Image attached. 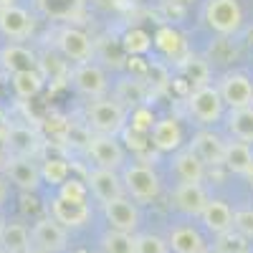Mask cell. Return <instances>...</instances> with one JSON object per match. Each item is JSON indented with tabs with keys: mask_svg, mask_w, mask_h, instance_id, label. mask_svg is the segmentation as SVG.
Returning a JSON list of instances; mask_svg holds the SVG:
<instances>
[{
	"mask_svg": "<svg viewBox=\"0 0 253 253\" xmlns=\"http://www.w3.org/2000/svg\"><path fill=\"white\" fill-rule=\"evenodd\" d=\"M8 195H10V180L0 172V205L8 200Z\"/></svg>",
	"mask_w": 253,
	"mask_h": 253,
	"instance_id": "74e56055",
	"label": "cell"
},
{
	"mask_svg": "<svg viewBox=\"0 0 253 253\" xmlns=\"http://www.w3.org/2000/svg\"><path fill=\"white\" fill-rule=\"evenodd\" d=\"M228 132L233 134L238 142H248L253 144V107H243V109H230L225 117Z\"/></svg>",
	"mask_w": 253,
	"mask_h": 253,
	"instance_id": "484cf974",
	"label": "cell"
},
{
	"mask_svg": "<svg viewBox=\"0 0 253 253\" xmlns=\"http://www.w3.org/2000/svg\"><path fill=\"white\" fill-rule=\"evenodd\" d=\"M61 198H69V200H79V203H86L89 195V185L81 182V180H66L61 185Z\"/></svg>",
	"mask_w": 253,
	"mask_h": 253,
	"instance_id": "d6a6232c",
	"label": "cell"
},
{
	"mask_svg": "<svg viewBox=\"0 0 253 253\" xmlns=\"http://www.w3.org/2000/svg\"><path fill=\"white\" fill-rule=\"evenodd\" d=\"M134 248H137V253H170L167 241L155 236V233H139V236H134Z\"/></svg>",
	"mask_w": 253,
	"mask_h": 253,
	"instance_id": "4dcf8cb0",
	"label": "cell"
},
{
	"mask_svg": "<svg viewBox=\"0 0 253 253\" xmlns=\"http://www.w3.org/2000/svg\"><path fill=\"white\" fill-rule=\"evenodd\" d=\"M31 230L23 223H5L3 233H0V251L8 253H26L31 248Z\"/></svg>",
	"mask_w": 253,
	"mask_h": 253,
	"instance_id": "d4e9b609",
	"label": "cell"
},
{
	"mask_svg": "<svg viewBox=\"0 0 253 253\" xmlns=\"http://www.w3.org/2000/svg\"><path fill=\"white\" fill-rule=\"evenodd\" d=\"M246 177H248V182H251V187H253V170H251V172H248Z\"/></svg>",
	"mask_w": 253,
	"mask_h": 253,
	"instance_id": "60d3db41",
	"label": "cell"
},
{
	"mask_svg": "<svg viewBox=\"0 0 253 253\" xmlns=\"http://www.w3.org/2000/svg\"><path fill=\"white\" fill-rule=\"evenodd\" d=\"M203 253H218V251H208V248H205V251H203Z\"/></svg>",
	"mask_w": 253,
	"mask_h": 253,
	"instance_id": "ee69618b",
	"label": "cell"
},
{
	"mask_svg": "<svg viewBox=\"0 0 253 253\" xmlns=\"http://www.w3.org/2000/svg\"><path fill=\"white\" fill-rule=\"evenodd\" d=\"M0 66H3L8 74H18V71H33V69H41V61L38 56L20 46V43H10L0 51Z\"/></svg>",
	"mask_w": 253,
	"mask_h": 253,
	"instance_id": "ffe728a7",
	"label": "cell"
},
{
	"mask_svg": "<svg viewBox=\"0 0 253 253\" xmlns=\"http://www.w3.org/2000/svg\"><path fill=\"white\" fill-rule=\"evenodd\" d=\"M41 147L38 134L26 124H10L5 129V150L10 157H33Z\"/></svg>",
	"mask_w": 253,
	"mask_h": 253,
	"instance_id": "2e32d148",
	"label": "cell"
},
{
	"mask_svg": "<svg viewBox=\"0 0 253 253\" xmlns=\"http://www.w3.org/2000/svg\"><path fill=\"white\" fill-rule=\"evenodd\" d=\"M91 208L89 203H79V200H69V198H53L51 200V218H56L63 228H81L89 220Z\"/></svg>",
	"mask_w": 253,
	"mask_h": 253,
	"instance_id": "9a60e30c",
	"label": "cell"
},
{
	"mask_svg": "<svg viewBox=\"0 0 253 253\" xmlns=\"http://www.w3.org/2000/svg\"><path fill=\"white\" fill-rule=\"evenodd\" d=\"M36 8L48 20H79L86 10V0H36Z\"/></svg>",
	"mask_w": 253,
	"mask_h": 253,
	"instance_id": "d6986e66",
	"label": "cell"
},
{
	"mask_svg": "<svg viewBox=\"0 0 253 253\" xmlns=\"http://www.w3.org/2000/svg\"><path fill=\"white\" fill-rule=\"evenodd\" d=\"M86 185L94 193V198L104 205L109 200H117L124 195V182L117 175V170H107V167H94L86 175Z\"/></svg>",
	"mask_w": 253,
	"mask_h": 253,
	"instance_id": "8fae6325",
	"label": "cell"
},
{
	"mask_svg": "<svg viewBox=\"0 0 253 253\" xmlns=\"http://www.w3.org/2000/svg\"><path fill=\"white\" fill-rule=\"evenodd\" d=\"M155 46L165 53V56H172V58H180L185 53V41L177 31L172 28H160L157 36H155Z\"/></svg>",
	"mask_w": 253,
	"mask_h": 253,
	"instance_id": "83f0119b",
	"label": "cell"
},
{
	"mask_svg": "<svg viewBox=\"0 0 253 253\" xmlns=\"http://www.w3.org/2000/svg\"><path fill=\"white\" fill-rule=\"evenodd\" d=\"M91 5H96L101 10H122L126 5V0H91Z\"/></svg>",
	"mask_w": 253,
	"mask_h": 253,
	"instance_id": "8d00e7d4",
	"label": "cell"
},
{
	"mask_svg": "<svg viewBox=\"0 0 253 253\" xmlns=\"http://www.w3.org/2000/svg\"><path fill=\"white\" fill-rule=\"evenodd\" d=\"M172 200H175V208L185 215H200L205 203L210 200L205 187L200 182H180L172 193Z\"/></svg>",
	"mask_w": 253,
	"mask_h": 253,
	"instance_id": "ac0fdd59",
	"label": "cell"
},
{
	"mask_svg": "<svg viewBox=\"0 0 253 253\" xmlns=\"http://www.w3.org/2000/svg\"><path fill=\"white\" fill-rule=\"evenodd\" d=\"M167 246L175 253H203L208 246H205V238L200 236V230L193 228V225H177L170 230V238H167Z\"/></svg>",
	"mask_w": 253,
	"mask_h": 253,
	"instance_id": "7402d4cb",
	"label": "cell"
},
{
	"mask_svg": "<svg viewBox=\"0 0 253 253\" xmlns=\"http://www.w3.org/2000/svg\"><path fill=\"white\" fill-rule=\"evenodd\" d=\"M190 150L200 157L205 167H220L225 157V142L213 129H200L190 142Z\"/></svg>",
	"mask_w": 253,
	"mask_h": 253,
	"instance_id": "5bb4252c",
	"label": "cell"
},
{
	"mask_svg": "<svg viewBox=\"0 0 253 253\" xmlns=\"http://www.w3.org/2000/svg\"><path fill=\"white\" fill-rule=\"evenodd\" d=\"M0 253H8V251H0Z\"/></svg>",
	"mask_w": 253,
	"mask_h": 253,
	"instance_id": "f6af8a7d",
	"label": "cell"
},
{
	"mask_svg": "<svg viewBox=\"0 0 253 253\" xmlns=\"http://www.w3.org/2000/svg\"><path fill=\"white\" fill-rule=\"evenodd\" d=\"M15 0H0V8H5V5H13Z\"/></svg>",
	"mask_w": 253,
	"mask_h": 253,
	"instance_id": "ab89813d",
	"label": "cell"
},
{
	"mask_svg": "<svg viewBox=\"0 0 253 253\" xmlns=\"http://www.w3.org/2000/svg\"><path fill=\"white\" fill-rule=\"evenodd\" d=\"M86 152L94 160L96 167H107V170H119L124 165V150L112 134H94L86 139Z\"/></svg>",
	"mask_w": 253,
	"mask_h": 253,
	"instance_id": "ba28073f",
	"label": "cell"
},
{
	"mask_svg": "<svg viewBox=\"0 0 253 253\" xmlns=\"http://www.w3.org/2000/svg\"><path fill=\"white\" fill-rule=\"evenodd\" d=\"M223 167H228L236 175H248L253 170V150L248 142H225V157Z\"/></svg>",
	"mask_w": 253,
	"mask_h": 253,
	"instance_id": "603a6c76",
	"label": "cell"
},
{
	"mask_svg": "<svg viewBox=\"0 0 253 253\" xmlns=\"http://www.w3.org/2000/svg\"><path fill=\"white\" fill-rule=\"evenodd\" d=\"M5 177L15 187L26 190V193H33L43 182V172L33 162V157H8L5 160Z\"/></svg>",
	"mask_w": 253,
	"mask_h": 253,
	"instance_id": "30bf717a",
	"label": "cell"
},
{
	"mask_svg": "<svg viewBox=\"0 0 253 253\" xmlns=\"http://www.w3.org/2000/svg\"><path fill=\"white\" fill-rule=\"evenodd\" d=\"M233 230H238L246 238H253V208L236 210L233 213Z\"/></svg>",
	"mask_w": 253,
	"mask_h": 253,
	"instance_id": "836d02e7",
	"label": "cell"
},
{
	"mask_svg": "<svg viewBox=\"0 0 253 253\" xmlns=\"http://www.w3.org/2000/svg\"><path fill=\"white\" fill-rule=\"evenodd\" d=\"M205 23L218 36H233L243 26V8L238 0H208Z\"/></svg>",
	"mask_w": 253,
	"mask_h": 253,
	"instance_id": "3957f363",
	"label": "cell"
},
{
	"mask_svg": "<svg viewBox=\"0 0 253 253\" xmlns=\"http://www.w3.org/2000/svg\"><path fill=\"white\" fill-rule=\"evenodd\" d=\"M33 15L20 8V5H5L0 8V33H3L8 41H23L33 33Z\"/></svg>",
	"mask_w": 253,
	"mask_h": 253,
	"instance_id": "7c38bea8",
	"label": "cell"
},
{
	"mask_svg": "<svg viewBox=\"0 0 253 253\" xmlns=\"http://www.w3.org/2000/svg\"><path fill=\"white\" fill-rule=\"evenodd\" d=\"M26 253H48V251H41V248H36V246H31Z\"/></svg>",
	"mask_w": 253,
	"mask_h": 253,
	"instance_id": "f35d334b",
	"label": "cell"
},
{
	"mask_svg": "<svg viewBox=\"0 0 253 253\" xmlns=\"http://www.w3.org/2000/svg\"><path fill=\"white\" fill-rule=\"evenodd\" d=\"M71 79H74L76 91L84 94L86 99H101L109 89V79L94 58L84 61V63H76L74 71H71Z\"/></svg>",
	"mask_w": 253,
	"mask_h": 253,
	"instance_id": "8992f818",
	"label": "cell"
},
{
	"mask_svg": "<svg viewBox=\"0 0 253 253\" xmlns=\"http://www.w3.org/2000/svg\"><path fill=\"white\" fill-rule=\"evenodd\" d=\"M218 91L228 109H243L253 107V81L243 71H230L220 79Z\"/></svg>",
	"mask_w": 253,
	"mask_h": 253,
	"instance_id": "52a82bcc",
	"label": "cell"
},
{
	"mask_svg": "<svg viewBox=\"0 0 253 253\" xmlns=\"http://www.w3.org/2000/svg\"><path fill=\"white\" fill-rule=\"evenodd\" d=\"M172 3H190V0H172Z\"/></svg>",
	"mask_w": 253,
	"mask_h": 253,
	"instance_id": "7bdbcfd3",
	"label": "cell"
},
{
	"mask_svg": "<svg viewBox=\"0 0 253 253\" xmlns=\"http://www.w3.org/2000/svg\"><path fill=\"white\" fill-rule=\"evenodd\" d=\"M3 228H5V220H3V215H0V233H3Z\"/></svg>",
	"mask_w": 253,
	"mask_h": 253,
	"instance_id": "b9f144b4",
	"label": "cell"
},
{
	"mask_svg": "<svg viewBox=\"0 0 253 253\" xmlns=\"http://www.w3.org/2000/svg\"><path fill=\"white\" fill-rule=\"evenodd\" d=\"M43 172V180L51 182V185H63L69 180V165L63 160H46V165L41 167Z\"/></svg>",
	"mask_w": 253,
	"mask_h": 253,
	"instance_id": "1f68e13d",
	"label": "cell"
},
{
	"mask_svg": "<svg viewBox=\"0 0 253 253\" xmlns=\"http://www.w3.org/2000/svg\"><path fill=\"white\" fill-rule=\"evenodd\" d=\"M124 41H126V48H129L132 53H144L147 48H150V36H147L144 31H129L124 36Z\"/></svg>",
	"mask_w": 253,
	"mask_h": 253,
	"instance_id": "d590c367",
	"label": "cell"
},
{
	"mask_svg": "<svg viewBox=\"0 0 253 253\" xmlns=\"http://www.w3.org/2000/svg\"><path fill=\"white\" fill-rule=\"evenodd\" d=\"M172 165H175V175L180 177V182H203L205 177V165L190 147L187 150H177Z\"/></svg>",
	"mask_w": 253,
	"mask_h": 253,
	"instance_id": "cb8c5ba5",
	"label": "cell"
},
{
	"mask_svg": "<svg viewBox=\"0 0 253 253\" xmlns=\"http://www.w3.org/2000/svg\"><path fill=\"white\" fill-rule=\"evenodd\" d=\"M86 124L89 129H94L96 134H112L117 137L124 124H126V109L124 104H119L117 99H91L86 107Z\"/></svg>",
	"mask_w": 253,
	"mask_h": 253,
	"instance_id": "6da1fadb",
	"label": "cell"
},
{
	"mask_svg": "<svg viewBox=\"0 0 253 253\" xmlns=\"http://www.w3.org/2000/svg\"><path fill=\"white\" fill-rule=\"evenodd\" d=\"M56 48L58 53L74 61V63H84V61H91L94 58V41L86 31H81L76 26H63L56 33Z\"/></svg>",
	"mask_w": 253,
	"mask_h": 253,
	"instance_id": "5b68a950",
	"label": "cell"
},
{
	"mask_svg": "<svg viewBox=\"0 0 253 253\" xmlns=\"http://www.w3.org/2000/svg\"><path fill=\"white\" fill-rule=\"evenodd\" d=\"M150 144L160 152H177L182 147V126L175 117L157 119L152 132H150Z\"/></svg>",
	"mask_w": 253,
	"mask_h": 253,
	"instance_id": "e0dca14e",
	"label": "cell"
},
{
	"mask_svg": "<svg viewBox=\"0 0 253 253\" xmlns=\"http://www.w3.org/2000/svg\"><path fill=\"white\" fill-rule=\"evenodd\" d=\"M152 126H155L152 112L147 107H134V112H132V129L139 132V134H147V132H152Z\"/></svg>",
	"mask_w": 253,
	"mask_h": 253,
	"instance_id": "e575fe53",
	"label": "cell"
},
{
	"mask_svg": "<svg viewBox=\"0 0 253 253\" xmlns=\"http://www.w3.org/2000/svg\"><path fill=\"white\" fill-rule=\"evenodd\" d=\"M215 251L218 253H248V238L230 228V230H225V233H218Z\"/></svg>",
	"mask_w": 253,
	"mask_h": 253,
	"instance_id": "f546056e",
	"label": "cell"
},
{
	"mask_svg": "<svg viewBox=\"0 0 253 253\" xmlns=\"http://www.w3.org/2000/svg\"><path fill=\"white\" fill-rule=\"evenodd\" d=\"M200 218H203V225L215 236L233 228V210H230V205L223 203V200H208Z\"/></svg>",
	"mask_w": 253,
	"mask_h": 253,
	"instance_id": "44dd1931",
	"label": "cell"
},
{
	"mask_svg": "<svg viewBox=\"0 0 253 253\" xmlns=\"http://www.w3.org/2000/svg\"><path fill=\"white\" fill-rule=\"evenodd\" d=\"M31 243L41 251L61 253L69 246V236H66V228L56 218H41V220H36V225L31 230Z\"/></svg>",
	"mask_w": 253,
	"mask_h": 253,
	"instance_id": "9c48e42d",
	"label": "cell"
},
{
	"mask_svg": "<svg viewBox=\"0 0 253 253\" xmlns=\"http://www.w3.org/2000/svg\"><path fill=\"white\" fill-rule=\"evenodd\" d=\"M223 109H225L223 96H220L218 86H210V84L193 89L187 96V112L198 124H205V126L215 124L223 117Z\"/></svg>",
	"mask_w": 253,
	"mask_h": 253,
	"instance_id": "277c9868",
	"label": "cell"
},
{
	"mask_svg": "<svg viewBox=\"0 0 253 253\" xmlns=\"http://www.w3.org/2000/svg\"><path fill=\"white\" fill-rule=\"evenodd\" d=\"M122 182H124V193L137 203H152L160 195V177L150 165H129L122 172Z\"/></svg>",
	"mask_w": 253,
	"mask_h": 253,
	"instance_id": "7a4b0ae2",
	"label": "cell"
},
{
	"mask_svg": "<svg viewBox=\"0 0 253 253\" xmlns=\"http://www.w3.org/2000/svg\"><path fill=\"white\" fill-rule=\"evenodd\" d=\"M43 81L46 76L41 74V69H33V71H18V74H10V84H13V91L20 96V99H31L36 96L41 89H43Z\"/></svg>",
	"mask_w": 253,
	"mask_h": 253,
	"instance_id": "4316f807",
	"label": "cell"
},
{
	"mask_svg": "<svg viewBox=\"0 0 253 253\" xmlns=\"http://www.w3.org/2000/svg\"><path fill=\"white\" fill-rule=\"evenodd\" d=\"M104 253H137L134 248V233H122V230H109L101 238Z\"/></svg>",
	"mask_w": 253,
	"mask_h": 253,
	"instance_id": "f1b7e54d",
	"label": "cell"
},
{
	"mask_svg": "<svg viewBox=\"0 0 253 253\" xmlns=\"http://www.w3.org/2000/svg\"><path fill=\"white\" fill-rule=\"evenodd\" d=\"M104 215H107L112 230H122V233H134L139 225V210L132 203V198H117L104 203Z\"/></svg>",
	"mask_w": 253,
	"mask_h": 253,
	"instance_id": "4fadbf2b",
	"label": "cell"
}]
</instances>
